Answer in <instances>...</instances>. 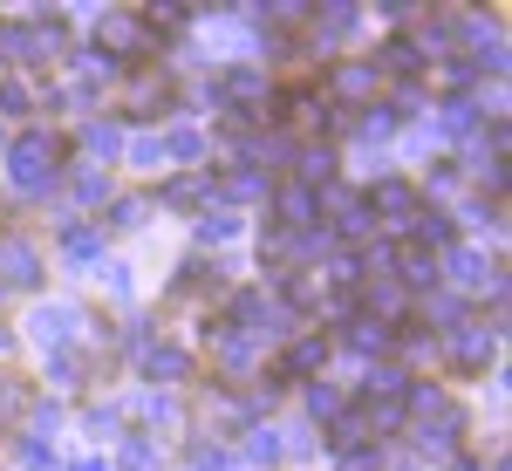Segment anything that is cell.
I'll return each instance as SVG.
<instances>
[{"instance_id": "obj_1", "label": "cell", "mask_w": 512, "mask_h": 471, "mask_svg": "<svg viewBox=\"0 0 512 471\" xmlns=\"http://www.w3.org/2000/svg\"><path fill=\"white\" fill-rule=\"evenodd\" d=\"M7 164H14V185H21V192H48V185H55V171H62V164H55V144H48L41 130L14 137Z\"/></svg>"}, {"instance_id": "obj_2", "label": "cell", "mask_w": 512, "mask_h": 471, "mask_svg": "<svg viewBox=\"0 0 512 471\" xmlns=\"http://www.w3.org/2000/svg\"><path fill=\"white\" fill-rule=\"evenodd\" d=\"M28 328H35L41 349H62V342H69V335L82 328V314L69 308V301H48V308H35V321H28Z\"/></svg>"}, {"instance_id": "obj_3", "label": "cell", "mask_w": 512, "mask_h": 471, "mask_svg": "<svg viewBox=\"0 0 512 471\" xmlns=\"http://www.w3.org/2000/svg\"><path fill=\"white\" fill-rule=\"evenodd\" d=\"M444 267H451V280H458V287H485V294H499V287H506V280H499V267H492L485 253H472V246H458Z\"/></svg>"}, {"instance_id": "obj_4", "label": "cell", "mask_w": 512, "mask_h": 471, "mask_svg": "<svg viewBox=\"0 0 512 471\" xmlns=\"http://www.w3.org/2000/svg\"><path fill=\"white\" fill-rule=\"evenodd\" d=\"M0 274H7V287H35L41 280V260L28 239H0Z\"/></svg>"}, {"instance_id": "obj_5", "label": "cell", "mask_w": 512, "mask_h": 471, "mask_svg": "<svg viewBox=\"0 0 512 471\" xmlns=\"http://www.w3.org/2000/svg\"><path fill=\"white\" fill-rule=\"evenodd\" d=\"M492 349H499L492 328H451V355H458V369H485Z\"/></svg>"}, {"instance_id": "obj_6", "label": "cell", "mask_w": 512, "mask_h": 471, "mask_svg": "<svg viewBox=\"0 0 512 471\" xmlns=\"http://www.w3.org/2000/svg\"><path fill=\"white\" fill-rule=\"evenodd\" d=\"M369 212H390L396 226H410V212H417V192H410V185H396V178H383V185L369 192Z\"/></svg>"}, {"instance_id": "obj_7", "label": "cell", "mask_w": 512, "mask_h": 471, "mask_svg": "<svg viewBox=\"0 0 512 471\" xmlns=\"http://www.w3.org/2000/svg\"><path fill=\"white\" fill-rule=\"evenodd\" d=\"M390 342H396V328H390V321H376V314L349 321V349H355V355H383Z\"/></svg>"}, {"instance_id": "obj_8", "label": "cell", "mask_w": 512, "mask_h": 471, "mask_svg": "<svg viewBox=\"0 0 512 471\" xmlns=\"http://www.w3.org/2000/svg\"><path fill=\"white\" fill-rule=\"evenodd\" d=\"M144 369H151V376H164V383H178V376L192 369V355L178 349V342H151V349H144Z\"/></svg>"}, {"instance_id": "obj_9", "label": "cell", "mask_w": 512, "mask_h": 471, "mask_svg": "<svg viewBox=\"0 0 512 471\" xmlns=\"http://www.w3.org/2000/svg\"><path fill=\"white\" fill-rule=\"evenodd\" d=\"M315 205H321V198L308 192V185H287V192H280V226H287V233H301V226L315 219Z\"/></svg>"}, {"instance_id": "obj_10", "label": "cell", "mask_w": 512, "mask_h": 471, "mask_svg": "<svg viewBox=\"0 0 512 471\" xmlns=\"http://www.w3.org/2000/svg\"><path fill=\"white\" fill-rule=\"evenodd\" d=\"M390 274H396V280H410V287H431L437 267H431V253H424V246H410V253H396Z\"/></svg>"}, {"instance_id": "obj_11", "label": "cell", "mask_w": 512, "mask_h": 471, "mask_svg": "<svg viewBox=\"0 0 512 471\" xmlns=\"http://www.w3.org/2000/svg\"><path fill=\"white\" fill-rule=\"evenodd\" d=\"M321 355H328V342H321V335H301V342L287 349V376H315Z\"/></svg>"}, {"instance_id": "obj_12", "label": "cell", "mask_w": 512, "mask_h": 471, "mask_svg": "<svg viewBox=\"0 0 512 471\" xmlns=\"http://www.w3.org/2000/svg\"><path fill=\"white\" fill-rule=\"evenodd\" d=\"M0 62H35V41H28V21H0Z\"/></svg>"}, {"instance_id": "obj_13", "label": "cell", "mask_w": 512, "mask_h": 471, "mask_svg": "<svg viewBox=\"0 0 512 471\" xmlns=\"http://www.w3.org/2000/svg\"><path fill=\"white\" fill-rule=\"evenodd\" d=\"M219 369H233V376H246V369H253V342H246L239 328H226V335H219Z\"/></svg>"}, {"instance_id": "obj_14", "label": "cell", "mask_w": 512, "mask_h": 471, "mask_svg": "<svg viewBox=\"0 0 512 471\" xmlns=\"http://www.w3.org/2000/svg\"><path fill=\"white\" fill-rule=\"evenodd\" d=\"M82 151H89V157H117L123 151V130H117V123H89V130H82Z\"/></svg>"}, {"instance_id": "obj_15", "label": "cell", "mask_w": 512, "mask_h": 471, "mask_svg": "<svg viewBox=\"0 0 512 471\" xmlns=\"http://www.w3.org/2000/svg\"><path fill=\"white\" fill-rule=\"evenodd\" d=\"M62 253H69V260H96V253H103V233H89V226H62Z\"/></svg>"}, {"instance_id": "obj_16", "label": "cell", "mask_w": 512, "mask_h": 471, "mask_svg": "<svg viewBox=\"0 0 512 471\" xmlns=\"http://www.w3.org/2000/svg\"><path fill=\"white\" fill-rule=\"evenodd\" d=\"M349 239H362L369 226H376V212H369V198H342V219H335Z\"/></svg>"}, {"instance_id": "obj_17", "label": "cell", "mask_w": 512, "mask_h": 471, "mask_svg": "<svg viewBox=\"0 0 512 471\" xmlns=\"http://www.w3.org/2000/svg\"><path fill=\"white\" fill-rule=\"evenodd\" d=\"M335 178V151H301V185L315 192V185H328Z\"/></svg>"}, {"instance_id": "obj_18", "label": "cell", "mask_w": 512, "mask_h": 471, "mask_svg": "<svg viewBox=\"0 0 512 471\" xmlns=\"http://www.w3.org/2000/svg\"><path fill=\"white\" fill-rule=\"evenodd\" d=\"M355 28V7H328V14H315V41H342Z\"/></svg>"}, {"instance_id": "obj_19", "label": "cell", "mask_w": 512, "mask_h": 471, "mask_svg": "<svg viewBox=\"0 0 512 471\" xmlns=\"http://www.w3.org/2000/svg\"><path fill=\"white\" fill-rule=\"evenodd\" d=\"M123 471H158V451H151V437H130V444H123Z\"/></svg>"}, {"instance_id": "obj_20", "label": "cell", "mask_w": 512, "mask_h": 471, "mask_svg": "<svg viewBox=\"0 0 512 471\" xmlns=\"http://www.w3.org/2000/svg\"><path fill=\"white\" fill-rule=\"evenodd\" d=\"M233 233H239L233 212H205V219H198V239H205V246H212V239H233Z\"/></svg>"}, {"instance_id": "obj_21", "label": "cell", "mask_w": 512, "mask_h": 471, "mask_svg": "<svg viewBox=\"0 0 512 471\" xmlns=\"http://www.w3.org/2000/svg\"><path fill=\"white\" fill-rule=\"evenodd\" d=\"M198 151H205V137H198V130H171V137H164V157H185V164H192Z\"/></svg>"}, {"instance_id": "obj_22", "label": "cell", "mask_w": 512, "mask_h": 471, "mask_svg": "<svg viewBox=\"0 0 512 471\" xmlns=\"http://www.w3.org/2000/svg\"><path fill=\"white\" fill-rule=\"evenodd\" d=\"M355 130H362V137L376 144V137H390V130H396V110H376V103H369V117L355 123Z\"/></svg>"}, {"instance_id": "obj_23", "label": "cell", "mask_w": 512, "mask_h": 471, "mask_svg": "<svg viewBox=\"0 0 512 471\" xmlns=\"http://www.w3.org/2000/svg\"><path fill=\"white\" fill-rule=\"evenodd\" d=\"M308 410H315V417H335V410H342V390H335V383H315V390H308Z\"/></svg>"}, {"instance_id": "obj_24", "label": "cell", "mask_w": 512, "mask_h": 471, "mask_svg": "<svg viewBox=\"0 0 512 471\" xmlns=\"http://www.w3.org/2000/svg\"><path fill=\"white\" fill-rule=\"evenodd\" d=\"M383 62H390V69H403V76H410V69H417V62H424V55H417V41H390V48H383Z\"/></svg>"}, {"instance_id": "obj_25", "label": "cell", "mask_w": 512, "mask_h": 471, "mask_svg": "<svg viewBox=\"0 0 512 471\" xmlns=\"http://www.w3.org/2000/svg\"><path fill=\"white\" fill-rule=\"evenodd\" d=\"M431 321H444V335H451V328H458V294H431Z\"/></svg>"}, {"instance_id": "obj_26", "label": "cell", "mask_w": 512, "mask_h": 471, "mask_svg": "<svg viewBox=\"0 0 512 471\" xmlns=\"http://www.w3.org/2000/svg\"><path fill=\"white\" fill-rule=\"evenodd\" d=\"M76 192L96 205V198H110V178H103V171H76Z\"/></svg>"}, {"instance_id": "obj_27", "label": "cell", "mask_w": 512, "mask_h": 471, "mask_svg": "<svg viewBox=\"0 0 512 471\" xmlns=\"http://www.w3.org/2000/svg\"><path fill=\"white\" fill-rule=\"evenodd\" d=\"M130 157H137L144 171H158V164H164V144H158V137H137V144H130Z\"/></svg>"}, {"instance_id": "obj_28", "label": "cell", "mask_w": 512, "mask_h": 471, "mask_svg": "<svg viewBox=\"0 0 512 471\" xmlns=\"http://www.w3.org/2000/svg\"><path fill=\"white\" fill-rule=\"evenodd\" d=\"M417 239H451V219L444 212H417Z\"/></svg>"}, {"instance_id": "obj_29", "label": "cell", "mask_w": 512, "mask_h": 471, "mask_svg": "<svg viewBox=\"0 0 512 471\" xmlns=\"http://www.w3.org/2000/svg\"><path fill=\"white\" fill-rule=\"evenodd\" d=\"M335 82H342V89L355 96V89H369V82H376V69H369V62H349V69H342Z\"/></svg>"}, {"instance_id": "obj_30", "label": "cell", "mask_w": 512, "mask_h": 471, "mask_svg": "<svg viewBox=\"0 0 512 471\" xmlns=\"http://www.w3.org/2000/svg\"><path fill=\"white\" fill-rule=\"evenodd\" d=\"M253 458H260V465H274V458H280V437L274 431H253Z\"/></svg>"}, {"instance_id": "obj_31", "label": "cell", "mask_w": 512, "mask_h": 471, "mask_svg": "<svg viewBox=\"0 0 512 471\" xmlns=\"http://www.w3.org/2000/svg\"><path fill=\"white\" fill-rule=\"evenodd\" d=\"M465 219H472V226H485V233H499V205H465Z\"/></svg>"}, {"instance_id": "obj_32", "label": "cell", "mask_w": 512, "mask_h": 471, "mask_svg": "<svg viewBox=\"0 0 512 471\" xmlns=\"http://www.w3.org/2000/svg\"><path fill=\"white\" fill-rule=\"evenodd\" d=\"M226 192H233V198H246V192H260V171H233V178H226Z\"/></svg>"}, {"instance_id": "obj_33", "label": "cell", "mask_w": 512, "mask_h": 471, "mask_svg": "<svg viewBox=\"0 0 512 471\" xmlns=\"http://www.w3.org/2000/svg\"><path fill=\"white\" fill-rule=\"evenodd\" d=\"M0 110H28V89L21 82H0Z\"/></svg>"}, {"instance_id": "obj_34", "label": "cell", "mask_w": 512, "mask_h": 471, "mask_svg": "<svg viewBox=\"0 0 512 471\" xmlns=\"http://www.w3.org/2000/svg\"><path fill=\"white\" fill-rule=\"evenodd\" d=\"M198 192H205V178H185V185H171V192H164V198H171V205H192Z\"/></svg>"}, {"instance_id": "obj_35", "label": "cell", "mask_w": 512, "mask_h": 471, "mask_svg": "<svg viewBox=\"0 0 512 471\" xmlns=\"http://www.w3.org/2000/svg\"><path fill=\"white\" fill-rule=\"evenodd\" d=\"M376 465H383L376 451H342V471H376Z\"/></svg>"}, {"instance_id": "obj_36", "label": "cell", "mask_w": 512, "mask_h": 471, "mask_svg": "<svg viewBox=\"0 0 512 471\" xmlns=\"http://www.w3.org/2000/svg\"><path fill=\"white\" fill-rule=\"evenodd\" d=\"M110 226H144V205H137V198H123V205H117V219H110Z\"/></svg>"}, {"instance_id": "obj_37", "label": "cell", "mask_w": 512, "mask_h": 471, "mask_svg": "<svg viewBox=\"0 0 512 471\" xmlns=\"http://www.w3.org/2000/svg\"><path fill=\"white\" fill-rule=\"evenodd\" d=\"M369 301H376V308H383V314H396V301H403V294H396V280H383V287H376Z\"/></svg>"}, {"instance_id": "obj_38", "label": "cell", "mask_w": 512, "mask_h": 471, "mask_svg": "<svg viewBox=\"0 0 512 471\" xmlns=\"http://www.w3.org/2000/svg\"><path fill=\"white\" fill-rule=\"evenodd\" d=\"M0 349H7V328H0Z\"/></svg>"}]
</instances>
